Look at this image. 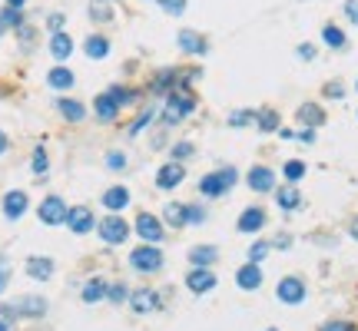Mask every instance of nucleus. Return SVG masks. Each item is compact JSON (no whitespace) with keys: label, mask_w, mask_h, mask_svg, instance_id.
Returning a JSON list of instances; mask_svg holds the SVG:
<instances>
[{"label":"nucleus","mask_w":358,"mask_h":331,"mask_svg":"<svg viewBox=\"0 0 358 331\" xmlns=\"http://www.w3.org/2000/svg\"><path fill=\"white\" fill-rule=\"evenodd\" d=\"M57 110L67 123H83L87 119V106L80 100H57Z\"/></svg>","instance_id":"cd10ccee"},{"label":"nucleus","mask_w":358,"mask_h":331,"mask_svg":"<svg viewBox=\"0 0 358 331\" xmlns=\"http://www.w3.org/2000/svg\"><path fill=\"white\" fill-rule=\"evenodd\" d=\"M130 232H133L130 222L123 219L120 212H107L103 219H96V236H100L103 245H110V249H116V245H126Z\"/></svg>","instance_id":"7ed1b4c3"},{"label":"nucleus","mask_w":358,"mask_h":331,"mask_svg":"<svg viewBox=\"0 0 358 331\" xmlns=\"http://www.w3.org/2000/svg\"><path fill=\"white\" fill-rule=\"evenodd\" d=\"M239 232H245V236H252V232H259L265 225V209H259V205H249V209H243V216H239Z\"/></svg>","instance_id":"5701e85b"},{"label":"nucleus","mask_w":358,"mask_h":331,"mask_svg":"<svg viewBox=\"0 0 358 331\" xmlns=\"http://www.w3.org/2000/svg\"><path fill=\"white\" fill-rule=\"evenodd\" d=\"M83 54L90 56V60H107V56H110V37H103V34H90L87 43H83Z\"/></svg>","instance_id":"393cba45"},{"label":"nucleus","mask_w":358,"mask_h":331,"mask_svg":"<svg viewBox=\"0 0 358 331\" xmlns=\"http://www.w3.org/2000/svg\"><path fill=\"white\" fill-rule=\"evenodd\" d=\"M348 236L358 242V219H352V225H348Z\"/></svg>","instance_id":"bf43d9fd"},{"label":"nucleus","mask_w":358,"mask_h":331,"mask_svg":"<svg viewBox=\"0 0 358 331\" xmlns=\"http://www.w3.org/2000/svg\"><path fill=\"white\" fill-rule=\"evenodd\" d=\"M265 331H279V328H265Z\"/></svg>","instance_id":"e2e57ef3"},{"label":"nucleus","mask_w":358,"mask_h":331,"mask_svg":"<svg viewBox=\"0 0 358 331\" xmlns=\"http://www.w3.org/2000/svg\"><path fill=\"white\" fill-rule=\"evenodd\" d=\"M163 301H159V295L153 292V288H136V292H130V308L136 315H150L156 312Z\"/></svg>","instance_id":"a211bd4d"},{"label":"nucleus","mask_w":358,"mask_h":331,"mask_svg":"<svg viewBox=\"0 0 358 331\" xmlns=\"http://www.w3.org/2000/svg\"><path fill=\"white\" fill-rule=\"evenodd\" d=\"M30 172H34L37 179H43V176L50 172V156H47V146H43V143L34 146V156H30Z\"/></svg>","instance_id":"7c9ffc66"},{"label":"nucleus","mask_w":358,"mask_h":331,"mask_svg":"<svg viewBox=\"0 0 358 331\" xmlns=\"http://www.w3.org/2000/svg\"><path fill=\"white\" fill-rule=\"evenodd\" d=\"M130 269L136 275H156V272H163V265H166V255H163V249L159 245H150V242H143V245H136L130 252Z\"/></svg>","instance_id":"f03ea898"},{"label":"nucleus","mask_w":358,"mask_h":331,"mask_svg":"<svg viewBox=\"0 0 358 331\" xmlns=\"http://www.w3.org/2000/svg\"><path fill=\"white\" fill-rule=\"evenodd\" d=\"M47 50H50V56L57 63H63V60L74 56V37L67 30H57V34H50V40H47Z\"/></svg>","instance_id":"f3484780"},{"label":"nucleus","mask_w":358,"mask_h":331,"mask_svg":"<svg viewBox=\"0 0 358 331\" xmlns=\"http://www.w3.org/2000/svg\"><path fill=\"white\" fill-rule=\"evenodd\" d=\"M256 126H259V133H279V129H282L279 113L276 110H259L256 113Z\"/></svg>","instance_id":"2f4dec72"},{"label":"nucleus","mask_w":358,"mask_h":331,"mask_svg":"<svg viewBox=\"0 0 358 331\" xmlns=\"http://www.w3.org/2000/svg\"><path fill=\"white\" fill-rule=\"evenodd\" d=\"M93 110H96V119H100V123H113L116 116H120V110H123V106L116 103L110 93H96Z\"/></svg>","instance_id":"6ab92c4d"},{"label":"nucleus","mask_w":358,"mask_h":331,"mask_svg":"<svg viewBox=\"0 0 358 331\" xmlns=\"http://www.w3.org/2000/svg\"><path fill=\"white\" fill-rule=\"evenodd\" d=\"M34 34H37L34 27H20V30H17V37H20V43H23V50H30V47H34Z\"/></svg>","instance_id":"09e8293b"},{"label":"nucleus","mask_w":358,"mask_h":331,"mask_svg":"<svg viewBox=\"0 0 358 331\" xmlns=\"http://www.w3.org/2000/svg\"><path fill=\"white\" fill-rule=\"evenodd\" d=\"M130 166V156L123 152V149H110L107 152V169H113V172H123Z\"/></svg>","instance_id":"4c0bfd02"},{"label":"nucleus","mask_w":358,"mask_h":331,"mask_svg":"<svg viewBox=\"0 0 358 331\" xmlns=\"http://www.w3.org/2000/svg\"><path fill=\"white\" fill-rule=\"evenodd\" d=\"M186 288L192 295H206L216 288V272L212 269H189L186 272Z\"/></svg>","instance_id":"4468645a"},{"label":"nucleus","mask_w":358,"mask_h":331,"mask_svg":"<svg viewBox=\"0 0 358 331\" xmlns=\"http://www.w3.org/2000/svg\"><path fill=\"white\" fill-rule=\"evenodd\" d=\"M206 219H209V212L199 203H189L186 205V222H189V225H203Z\"/></svg>","instance_id":"37998d69"},{"label":"nucleus","mask_w":358,"mask_h":331,"mask_svg":"<svg viewBox=\"0 0 358 331\" xmlns=\"http://www.w3.org/2000/svg\"><path fill=\"white\" fill-rule=\"evenodd\" d=\"M130 199H133V196H130V189H126V185H110V189L100 196V203L107 205L110 212H123V209L130 205Z\"/></svg>","instance_id":"412c9836"},{"label":"nucleus","mask_w":358,"mask_h":331,"mask_svg":"<svg viewBox=\"0 0 358 331\" xmlns=\"http://www.w3.org/2000/svg\"><path fill=\"white\" fill-rule=\"evenodd\" d=\"M159 219L166 222L170 229H186V203H166V209H163V216Z\"/></svg>","instance_id":"bb28decb"},{"label":"nucleus","mask_w":358,"mask_h":331,"mask_svg":"<svg viewBox=\"0 0 358 331\" xmlns=\"http://www.w3.org/2000/svg\"><path fill=\"white\" fill-rule=\"evenodd\" d=\"M282 176L289 183H299L302 176H305V163H302V159H289V163L282 166Z\"/></svg>","instance_id":"79ce46f5"},{"label":"nucleus","mask_w":358,"mask_h":331,"mask_svg":"<svg viewBox=\"0 0 358 331\" xmlns=\"http://www.w3.org/2000/svg\"><path fill=\"white\" fill-rule=\"evenodd\" d=\"M236 183H239V169L236 166H219V169H212L199 179V192H203V199H223L226 192H232Z\"/></svg>","instance_id":"f257e3e1"},{"label":"nucleus","mask_w":358,"mask_h":331,"mask_svg":"<svg viewBox=\"0 0 358 331\" xmlns=\"http://www.w3.org/2000/svg\"><path fill=\"white\" fill-rule=\"evenodd\" d=\"M192 110H196L192 90H172V93H166V103H163V123L166 126H179Z\"/></svg>","instance_id":"20e7f679"},{"label":"nucleus","mask_w":358,"mask_h":331,"mask_svg":"<svg viewBox=\"0 0 358 331\" xmlns=\"http://www.w3.org/2000/svg\"><path fill=\"white\" fill-rule=\"evenodd\" d=\"M153 119H156V110H143V116H139V119H136V123L130 126V136H139V133L150 126Z\"/></svg>","instance_id":"49530a36"},{"label":"nucleus","mask_w":358,"mask_h":331,"mask_svg":"<svg viewBox=\"0 0 358 331\" xmlns=\"http://www.w3.org/2000/svg\"><path fill=\"white\" fill-rule=\"evenodd\" d=\"M47 298H40V295H20L17 301H14V312L17 318H43L47 315Z\"/></svg>","instance_id":"f8f14e48"},{"label":"nucleus","mask_w":358,"mask_h":331,"mask_svg":"<svg viewBox=\"0 0 358 331\" xmlns=\"http://www.w3.org/2000/svg\"><path fill=\"white\" fill-rule=\"evenodd\" d=\"M252 123H256V110H236V113H229V126H232V129L252 126Z\"/></svg>","instance_id":"e433bc0d"},{"label":"nucleus","mask_w":358,"mask_h":331,"mask_svg":"<svg viewBox=\"0 0 358 331\" xmlns=\"http://www.w3.org/2000/svg\"><path fill=\"white\" fill-rule=\"evenodd\" d=\"M27 0H7V7H23Z\"/></svg>","instance_id":"052dcab7"},{"label":"nucleus","mask_w":358,"mask_h":331,"mask_svg":"<svg viewBox=\"0 0 358 331\" xmlns=\"http://www.w3.org/2000/svg\"><path fill=\"white\" fill-rule=\"evenodd\" d=\"M295 54H299L302 60H315V56H319V47H315V43H299Z\"/></svg>","instance_id":"8fccbe9b"},{"label":"nucleus","mask_w":358,"mask_h":331,"mask_svg":"<svg viewBox=\"0 0 358 331\" xmlns=\"http://www.w3.org/2000/svg\"><path fill=\"white\" fill-rule=\"evenodd\" d=\"M269 249H272V242H252V245H249V262L259 265V262L269 255Z\"/></svg>","instance_id":"c03bdc74"},{"label":"nucleus","mask_w":358,"mask_h":331,"mask_svg":"<svg viewBox=\"0 0 358 331\" xmlns=\"http://www.w3.org/2000/svg\"><path fill=\"white\" fill-rule=\"evenodd\" d=\"M342 10H345V17L358 27V0H345V7H342Z\"/></svg>","instance_id":"603ef678"},{"label":"nucleus","mask_w":358,"mask_h":331,"mask_svg":"<svg viewBox=\"0 0 358 331\" xmlns=\"http://www.w3.org/2000/svg\"><path fill=\"white\" fill-rule=\"evenodd\" d=\"M289 242H292V236H285V232H282V236L272 242V245H276V249H289Z\"/></svg>","instance_id":"13d9d810"},{"label":"nucleus","mask_w":358,"mask_h":331,"mask_svg":"<svg viewBox=\"0 0 358 331\" xmlns=\"http://www.w3.org/2000/svg\"><path fill=\"white\" fill-rule=\"evenodd\" d=\"M0 331H17V312L14 305H3V301H0Z\"/></svg>","instance_id":"58836bf2"},{"label":"nucleus","mask_w":358,"mask_h":331,"mask_svg":"<svg viewBox=\"0 0 358 331\" xmlns=\"http://www.w3.org/2000/svg\"><path fill=\"white\" fill-rule=\"evenodd\" d=\"M67 212H70V205L63 203L60 196H43V203L37 205V216L43 225H67Z\"/></svg>","instance_id":"39448f33"},{"label":"nucleus","mask_w":358,"mask_h":331,"mask_svg":"<svg viewBox=\"0 0 358 331\" xmlns=\"http://www.w3.org/2000/svg\"><path fill=\"white\" fill-rule=\"evenodd\" d=\"M170 156H172V163H186V159L196 156V146H192V143H172Z\"/></svg>","instance_id":"ea45409f"},{"label":"nucleus","mask_w":358,"mask_h":331,"mask_svg":"<svg viewBox=\"0 0 358 331\" xmlns=\"http://www.w3.org/2000/svg\"><path fill=\"white\" fill-rule=\"evenodd\" d=\"M67 229L74 236H87V232H96V219H93V209L90 205H74L67 212Z\"/></svg>","instance_id":"6e6552de"},{"label":"nucleus","mask_w":358,"mask_h":331,"mask_svg":"<svg viewBox=\"0 0 358 331\" xmlns=\"http://www.w3.org/2000/svg\"><path fill=\"white\" fill-rule=\"evenodd\" d=\"M276 203H279L282 212H295V209H302L299 189H295V185H285V189H279V192H276Z\"/></svg>","instance_id":"c756f323"},{"label":"nucleus","mask_w":358,"mask_h":331,"mask_svg":"<svg viewBox=\"0 0 358 331\" xmlns=\"http://www.w3.org/2000/svg\"><path fill=\"white\" fill-rule=\"evenodd\" d=\"M179 76H183V70H176V67L156 70V73L150 76V93L153 96H166V93L179 90Z\"/></svg>","instance_id":"1a4fd4ad"},{"label":"nucleus","mask_w":358,"mask_h":331,"mask_svg":"<svg viewBox=\"0 0 358 331\" xmlns=\"http://www.w3.org/2000/svg\"><path fill=\"white\" fill-rule=\"evenodd\" d=\"M325 96H328V100H342V96H345V87H342V83H328V87H325Z\"/></svg>","instance_id":"864d4df0"},{"label":"nucleus","mask_w":358,"mask_h":331,"mask_svg":"<svg viewBox=\"0 0 358 331\" xmlns=\"http://www.w3.org/2000/svg\"><path fill=\"white\" fill-rule=\"evenodd\" d=\"M219 262V249L216 245H192L189 249V265L192 269H212Z\"/></svg>","instance_id":"aec40b11"},{"label":"nucleus","mask_w":358,"mask_h":331,"mask_svg":"<svg viewBox=\"0 0 358 331\" xmlns=\"http://www.w3.org/2000/svg\"><path fill=\"white\" fill-rule=\"evenodd\" d=\"M90 20H96V23H110V20H113V7H110L107 0H93V3H90Z\"/></svg>","instance_id":"72a5a7b5"},{"label":"nucleus","mask_w":358,"mask_h":331,"mask_svg":"<svg viewBox=\"0 0 358 331\" xmlns=\"http://www.w3.org/2000/svg\"><path fill=\"white\" fill-rule=\"evenodd\" d=\"M10 152V139H7V133L0 129V156H7Z\"/></svg>","instance_id":"4d7b16f0"},{"label":"nucleus","mask_w":358,"mask_h":331,"mask_svg":"<svg viewBox=\"0 0 358 331\" xmlns=\"http://www.w3.org/2000/svg\"><path fill=\"white\" fill-rule=\"evenodd\" d=\"M176 47H179L186 56H206L209 54V40L203 37V34H196V30H179Z\"/></svg>","instance_id":"ddd939ff"},{"label":"nucleus","mask_w":358,"mask_h":331,"mask_svg":"<svg viewBox=\"0 0 358 331\" xmlns=\"http://www.w3.org/2000/svg\"><path fill=\"white\" fill-rule=\"evenodd\" d=\"M236 285H239L243 292H256V288L262 285V269H259L256 262H249V265H243V269L236 272Z\"/></svg>","instance_id":"b1692460"},{"label":"nucleus","mask_w":358,"mask_h":331,"mask_svg":"<svg viewBox=\"0 0 358 331\" xmlns=\"http://www.w3.org/2000/svg\"><path fill=\"white\" fill-rule=\"evenodd\" d=\"M156 3H159L166 14H172V17H179V14L186 10V0H156Z\"/></svg>","instance_id":"de8ad7c7"},{"label":"nucleus","mask_w":358,"mask_h":331,"mask_svg":"<svg viewBox=\"0 0 358 331\" xmlns=\"http://www.w3.org/2000/svg\"><path fill=\"white\" fill-rule=\"evenodd\" d=\"M355 90H358V83H355Z\"/></svg>","instance_id":"0e129e2a"},{"label":"nucleus","mask_w":358,"mask_h":331,"mask_svg":"<svg viewBox=\"0 0 358 331\" xmlns=\"http://www.w3.org/2000/svg\"><path fill=\"white\" fill-rule=\"evenodd\" d=\"M319 331H358L352 321H328V325H322Z\"/></svg>","instance_id":"3c124183"},{"label":"nucleus","mask_w":358,"mask_h":331,"mask_svg":"<svg viewBox=\"0 0 358 331\" xmlns=\"http://www.w3.org/2000/svg\"><path fill=\"white\" fill-rule=\"evenodd\" d=\"M183 179H186V166L183 163H163L156 169V189L159 192H172Z\"/></svg>","instance_id":"9d476101"},{"label":"nucleus","mask_w":358,"mask_h":331,"mask_svg":"<svg viewBox=\"0 0 358 331\" xmlns=\"http://www.w3.org/2000/svg\"><path fill=\"white\" fill-rule=\"evenodd\" d=\"M299 143H305V146H312V143H315V129H309V126L302 129V133H299Z\"/></svg>","instance_id":"6e6d98bb"},{"label":"nucleus","mask_w":358,"mask_h":331,"mask_svg":"<svg viewBox=\"0 0 358 331\" xmlns=\"http://www.w3.org/2000/svg\"><path fill=\"white\" fill-rule=\"evenodd\" d=\"M47 87H50V90H57V93L70 90V87H76V73L70 70V67L57 63V67H54V70L47 73Z\"/></svg>","instance_id":"4be33fe9"},{"label":"nucleus","mask_w":358,"mask_h":331,"mask_svg":"<svg viewBox=\"0 0 358 331\" xmlns=\"http://www.w3.org/2000/svg\"><path fill=\"white\" fill-rule=\"evenodd\" d=\"M110 96H113L116 103H120V106H133V103H136V100H139V93L136 90H130V87H110Z\"/></svg>","instance_id":"c9c22d12"},{"label":"nucleus","mask_w":358,"mask_h":331,"mask_svg":"<svg viewBox=\"0 0 358 331\" xmlns=\"http://www.w3.org/2000/svg\"><path fill=\"white\" fill-rule=\"evenodd\" d=\"M245 183H249L252 192H272L276 189V172L269 166H252L249 176H245Z\"/></svg>","instance_id":"dca6fc26"},{"label":"nucleus","mask_w":358,"mask_h":331,"mask_svg":"<svg viewBox=\"0 0 358 331\" xmlns=\"http://www.w3.org/2000/svg\"><path fill=\"white\" fill-rule=\"evenodd\" d=\"M0 209H3V219L7 222H20L27 216V209H30V196L23 189H10V192H3Z\"/></svg>","instance_id":"423d86ee"},{"label":"nucleus","mask_w":358,"mask_h":331,"mask_svg":"<svg viewBox=\"0 0 358 331\" xmlns=\"http://www.w3.org/2000/svg\"><path fill=\"white\" fill-rule=\"evenodd\" d=\"M136 232H139V239H143V242L159 245V242H163V236H166V222L159 219V216L143 212V216H136Z\"/></svg>","instance_id":"0eeeda50"},{"label":"nucleus","mask_w":358,"mask_h":331,"mask_svg":"<svg viewBox=\"0 0 358 331\" xmlns=\"http://www.w3.org/2000/svg\"><path fill=\"white\" fill-rule=\"evenodd\" d=\"M295 116H299V123H305L309 129H319L322 123H325V110H322L319 103H302Z\"/></svg>","instance_id":"a878e982"},{"label":"nucleus","mask_w":358,"mask_h":331,"mask_svg":"<svg viewBox=\"0 0 358 331\" xmlns=\"http://www.w3.org/2000/svg\"><path fill=\"white\" fill-rule=\"evenodd\" d=\"M107 288H110V285H107V282H103V278L100 275H93V278H87V285H83V301H87V305H96V301H103V298H107Z\"/></svg>","instance_id":"c85d7f7f"},{"label":"nucleus","mask_w":358,"mask_h":331,"mask_svg":"<svg viewBox=\"0 0 358 331\" xmlns=\"http://www.w3.org/2000/svg\"><path fill=\"white\" fill-rule=\"evenodd\" d=\"M7 285H10V255L0 252V295L7 292Z\"/></svg>","instance_id":"a18cd8bd"},{"label":"nucleus","mask_w":358,"mask_h":331,"mask_svg":"<svg viewBox=\"0 0 358 331\" xmlns=\"http://www.w3.org/2000/svg\"><path fill=\"white\" fill-rule=\"evenodd\" d=\"M3 34H7V27H3V20H0V37H3Z\"/></svg>","instance_id":"680f3d73"},{"label":"nucleus","mask_w":358,"mask_h":331,"mask_svg":"<svg viewBox=\"0 0 358 331\" xmlns=\"http://www.w3.org/2000/svg\"><path fill=\"white\" fill-rule=\"evenodd\" d=\"M322 40H325L332 50H345V47H348V37L342 34L335 23H325V30H322Z\"/></svg>","instance_id":"473e14b6"},{"label":"nucleus","mask_w":358,"mask_h":331,"mask_svg":"<svg viewBox=\"0 0 358 331\" xmlns=\"http://www.w3.org/2000/svg\"><path fill=\"white\" fill-rule=\"evenodd\" d=\"M54 258H47V255H30L27 262H23V272L34 278V282H50L54 278Z\"/></svg>","instance_id":"2eb2a0df"},{"label":"nucleus","mask_w":358,"mask_h":331,"mask_svg":"<svg viewBox=\"0 0 358 331\" xmlns=\"http://www.w3.org/2000/svg\"><path fill=\"white\" fill-rule=\"evenodd\" d=\"M276 298L282 305H302L305 301V282L295 275H285L279 285H276Z\"/></svg>","instance_id":"9b49d317"},{"label":"nucleus","mask_w":358,"mask_h":331,"mask_svg":"<svg viewBox=\"0 0 358 331\" xmlns=\"http://www.w3.org/2000/svg\"><path fill=\"white\" fill-rule=\"evenodd\" d=\"M47 27H50L54 34H57V30H63V14H50V17H47Z\"/></svg>","instance_id":"5fc2aeb1"},{"label":"nucleus","mask_w":358,"mask_h":331,"mask_svg":"<svg viewBox=\"0 0 358 331\" xmlns=\"http://www.w3.org/2000/svg\"><path fill=\"white\" fill-rule=\"evenodd\" d=\"M107 301H113V305H123V301H130V288H126L123 282H113V285L107 288Z\"/></svg>","instance_id":"a19ab883"},{"label":"nucleus","mask_w":358,"mask_h":331,"mask_svg":"<svg viewBox=\"0 0 358 331\" xmlns=\"http://www.w3.org/2000/svg\"><path fill=\"white\" fill-rule=\"evenodd\" d=\"M0 20H3L7 30H10V27L20 30V27H23V7H3V10H0Z\"/></svg>","instance_id":"f704fd0d"}]
</instances>
